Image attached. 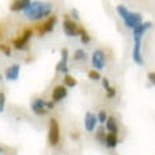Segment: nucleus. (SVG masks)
Segmentation results:
<instances>
[{
    "instance_id": "obj_1",
    "label": "nucleus",
    "mask_w": 155,
    "mask_h": 155,
    "mask_svg": "<svg viewBox=\"0 0 155 155\" xmlns=\"http://www.w3.org/2000/svg\"><path fill=\"white\" fill-rule=\"evenodd\" d=\"M53 6L48 2H31L30 6L23 11L25 17L28 20H42L51 16Z\"/></svg>"
},
{
    "instance_id": "obj_2",
    "label": "nucleus",
    "mask_w": 155,
    "mask_h": 155,
    "mask_svg": "<svg viewBox=\"0 0 155 155\" xmlns=\"http://www.w3.org/2000/svg\"><path fill=\"white\" fill-rule=\"evenodd\" d=\"M61 143V129L56 118H51L48 123V144L51 147H58Z\"/></svg>"
},
{
    "instance_id": "obj_3",
    "label": "nucleus",
    "mask_w": 155,
    "mask_h": 155,
    "mask_svg": "<svg viewBox=\"0 0 155 155\" xmlns=\"http://www.w3.org/2000/svg\"><path fill=\"white\" fill-rule=\"evenodd\" d=\"M62 30L68 37H74V36L79 34V25H78L68 14H65V17H64V23H62Z\"/></svg>"
},
{
    "instance_id": "obj_4",
    "label": "nucleus",
    "mask_w": 155,
    "mask_h": 155,
    "mask_svg": "<svg viewBox=\"0 0 155 155\" xmlns=\"http://www.w3.org/2000/svg\"><path fill=\"white\" fill-rule=\"evenodd\" d=\"M31 36H33V30H31V28H25V30L22 31V34H20L17 39H14V41H12V45H14V48H17V50L27 48L28 42L31 41Z\"/></svg>"
},
{
    "instance_id": "obj_5",
    "label": "nucleus",
    "mask_w": 155,
    "mask_h": 155,
    "mask_svg": "<svg viewBox=\"0 0 155 155\" xmlns=\"http://www.w3.org/2000/svg\"><path fill=\"white\" fill-rule=\"evenodd\" d=\"M56 22H58V16H53V14H51L50 17H47V19L44 20V23H42V25H39V27H37V34L42 37L44 34L51 33V31L54 30Z\"/></svg>"
},
{
    "instance_id": "obj_6",
    "label": "nucleus",
    "mask_w": 155,
    "mask_h": 155,
    "mask_svg": "<svg viewBox=\"0 0 155 155\" xmlns=\"http://www.w3.org/2000/svg\"><path fill=\"white\" fill-rule=\"evenodd\" d=\"M31 110H33V113L34 115H45V113H48V102L45 101V99H42V98H36L33 102H31Z\"/></svg>"
},
{
    "instance_id": "obj_7",
    "label": "nucleus",
    "mask_w": 155,
    "mask_h": 155,
    "mask_svg": "<svg viewBox=\"0 0 155 155\" xmlns=\"http://www.w3.org/2000/svg\"><path fill=\"white\" fill-rule=\"evenodd\" d=\"M92 67L96 70H102L106 67V54L102 50H95L92 53Z\"/></svg>"
},
{
    "instance_id": "obj_8",
    "label": "nucleus",
    "mask_w": 155,
    "mask_h": 155,
    "mask_svg": "<svg viewBox=\"0 0 155 155\" xmlns=\"http://www.w3.org/2000/svg\"><path fill=\"white\" fill-rule=\"evenodd\" d=\"M141 23H143V16H141L140 12H130V14L124 19V25L127 28H130V30L137 28L138 25H141Z\"/></svg>"
},
{
    "instance_id": "obj_9",
    "label": "nucleus",
    "mask_w": 155,
    "mask_h": 155,
    "mask_svg": "<svg viewBox=\"0 0 155 155\" xmlns=\"http://www.w3.org/2000/svg\"><path fill=\"white\" fill-rule=\"evenodd\" d=\"M56 71H61L64 74H68V50H61V62L56 65Z\"/></svg>"
},
{
    "instance_id": "obj_10",
    "label": "nucleus",
    "mask_w": 155,
    "mask_h": 155,
    "mask_svg": "<svg viewBox=\"0 0 155 155\" xmlns=\"http://www.w3.org/2000/svg\"><path fill=\"white\" fill-rule=\"evenodd\" d=\"M99 123L98 120V116L93 115L92 112H87L85 113V118H84V127H85V130L87 132H93L95 129H96V124Z\"/></svg>"
},
{
    "instance_id": "obj_11",
    "label": "nucleus",
    "mask_w": 155,
    "mask_h": 155,
    "mask_svg": "<svg viewBox=\"0 0 155 155\" xmlns=\"http://www.w3.org/2000/svg\"><path fill=\"white\" fill-rule=\"evenodd\" d=\"M132 59H134V62H137V64H138V65H143V64H144L143 54H141V39H134Z\"/></svg>"
},
{
    "instance_id": "obj_12",
    "label": "nucleus",
    "mask_w": 155,
    "mask_h": 155,
    "mask_svg": "<svg viewBox=\"0 0 155 155\" xmlns=\"http://www.w3.org/2000/svg\"><path fill=\"white\" fill-rule=\"evenodd\" d=\"M67 85L64 84V85H56L53 88V92H51V99H53L54 102H61L62 99H65L67 98Z\"/></svg>"
},
{
    "instance_id": "obj_13",
    "label": "nucleus",
    "mask_w": 155,
    "mask_h": 155,
    "mask_svg": "<svg viewBox=\"0 0 155 155\" xmlns=\"http://www.w3.org/2000/svg\"><path fill=\"white\" fill-rule=\"evenodd\" d=\"M19 73H20V65L19 64H12V65L6 67L5 71H3L6 81H16L19 78Z\"/></svg>"
},
{
    "instance_id": "obj_14",
    "label": "nucleus",
    "mask_w": 155,
    "mask_h": 155,
    "mask_svg": "<svg viewBox=\"0 0 155 155\" xmlns=\"http://www.w3.org/2000/svg\"><path fill=\"white\" fill-rule=\"evenodd\" d=\"M31 3V0H12L9 5V11L12 12H22L25 11Z\"/></svg>"
},
{
    "instance_id": "obj_15",
    "label": "nucleus",
    "mask_w": 155,
    "mask_h": 155,
    "mask_svg": "<svg viewBox=\"0 0 155 155\" xmlns=\"http://www.w3.org/2000/svg\"><path fill=\"white\" fill-rule=\"evenodd\" d=\"M150 28H152V22H143L141 25H138L137 28L132 30V33H134V39H143V36L146 34V31L150 30Z\"/></svg>"
},
{
    "instance_id": "obj_16",
    "label": "nucleus",
    "mask_w": 155,
    "mask_h": 155,
    "mask_svg": "<svg viewBox=\"0 0 155 155\" xmlns=\"http://www.w3.org/2000/svg\"><path fill=\"white\" fill-rule=\"evenodd\" d=\"M116 146H118V132H107V137H106V147L115 149Z\"/></svg>"
},
{
    "instance_id": "obj_17",
    "label": "nucleus",
    "mask_w": 155,
    "mask_h": 155,
    "mask_svg": "<svg viewBox=\"0 0 155 155\" xmlns=\"http://www.w3.org/2000/svg\"><path fill=\"white\" fill-rule=\"evenodd\" d=\"M104 126H106L107 132H118V123H116V120L113 118V116H109Z\"/></svg>"
},
{
    "instance_id": "obj_18",
    "label": "nucleus",
    "mask_w": 155,
    "mask_h": 155,
    "mask_svg": "<svg viewBox=\"0 0 155 155\" xmlns=\"http://www.w3.org/2000/svg\"><path fill=\"white\" fill-rule=\"evenodd\" d=\"M79 39H81V42L84 44V45H88L90 44V41H92V39H90V34L85 31V28H82V27H79Z\"/></svg>"
},
{
    "instance_id": "obj_19",
    "label": "nucleus",
    "mask_w": 155,
    "mask_h": 155,
    "mask_svg": "<svg viewBox=\"0 0 155 155\" xmlns=\"http://www.w3.org/2000/svg\"><path fill=\"white\" fill-rule=\"evenodd\" d=\"M73 58H74V61H76V62H82V61H85V58H87L85 50H82V48H78V50L74 51Z\"/></svg>"
},
{
    "instance_id": "obj_20",
    "label": "nucleus",
    "mask_w": 155,
    "mask_h": 155,
    "mask_svg": "<svg viewBox=\"0 0 155 155\" xmlns=\"http://www.w3.org/2000/svg\"><path fill=\"white\" fill-rule=\"evenodd\" d=\"M116 12H118V16H120L123 20H124L129 14H130V11H129L124 5H116Z\"/></svg>"
},
{
    "instance_id": "obj_21",
    "label": "nucleus",
    "mask_w": 155,
    "mask_h": 155,
    "mask_svg": "<svg viewBox=\"0 0 155 155\" xmlns=\"http://www.w3.org/2000/svg\"><path fill=\"white\" fill-rule=\"evenodd\" d=\"M64 84H65L67 87H70V88H73V87H76L78 81L74 79L71 74H65V76H64Z\"/></svg>"
},
{
    "instance_id": "obj_22",
    "label": "nucleus",
    "mask_w": 155,
    "mask_h": 155,
    "mask_svg": "<svg viewBox=\"0 0 155 155\" xmlns=\"http://www.w3.org/2000/svg\"><path fill=\"white\" fill-rule=\"evenodd\" d=\"M87 76H88V79H93V81H99V79H102V76H101V73H99V70H90L88 73H87Z\"/></svg>"
},
{
    "instance_id": "obj_23",
    "label": "nucleus",
    "mask_w": 155,
    "mask_h": 155,
    "mask_svg": "<svg viewBox=\"0 0 155 155\" xmlns=\"http://www.w3.org/2000/svg\"><path fill=\"white\" fill-rule=\"evenodd\" d=\"M107 118H109V115L106 113V110H99V113H98V120H99V124H106Z\"/></svg>"
},
{
    "instance_id": "obj_24",
    "label": "nucleus",
    "mask_w": 155,
    "mask_h": 155,
    "mask_svg": "<svg viewBox=\"0 0 155 155\" xmlns=\"http://www.w3.org/2000/svg\"><path fill=\"white\" fill-rule=\"evenodd\" d=\"M106 137H107V134H104V130H102V129L96 134V140L99 141V143H102V144H106Z\"/></svg>"
},
{
    "instance_id": "obj_25",
    "label": "nucleus",
    "mask_w": 155,
    "mask_h": 155,
    "mask_svg": "<svg viewBox=\"0 0 155 155\" xmlns=\"http://www.w3.org/2000/svg\"><path fill=\"white\" fill-rule=\"evenodd\" d=\"M115 95H116V90H115L113 87H109V88L106 90V96H107L109 99H112V98H115Z\"/></svg>"
},
{
    "instance_id": "obj_26",
    "label": "nucleus",
    "mask_w": 155,
    "mask_h": 155,
    "mask_svg": "<svg viewBox=\"0 0 155 155\" xmlns=\"http://www.w3.org/2000/svg\"><path fill=\"white\" fill-rule=\"evenodd\" d=\"M0 48H2V53H3L5 56H11V48H9L8 45L2 44V47H0Z\"/></svg>"
},
{
    "instance_id": "obj_27",
    "label": "nucleus",
    "mask_w": 155,
    "mask_h": 155,
    "mask_svg": "<svg viewBox=\"0 0 155 155\" xmlns=\"http://www.w3.org/2000/svg\"><path fill=\"white\" fill-rule=\"evenodd\" d=\"M0 112H5V93H0Z\"/></svg>"
},
{
    "instance_id": "obj_28",
    "label": "nucleus",
    "mask_w": 155,
    "mask_h": 155,
    "mask_svg": "<svg viewBox=\"0 0 155 155\" xmlns=\"http://www.w3.org/2000/svg\"><path fill=\"white\" fill-rule=\"evenodd\" d=\"M147 79H149V84L155 87V71H150V73H147Z\"/></svg>"
},
{
    "instance_id": "obj_29",
    "label": "nucleus",
    "mask_w": 155,
    "mask_h": 155,
    "mask_svg": "<svg viewBox=\"0 0 155 155\" xmlns=\"http://www.w3.org/2000/svg\"><path fill=\"white\" fill-rule=\"evenodd\" d=\"M70 16H71V17H73L74 20H79V12H78V11H76L74 8L71 9V12H70Z\"/></svg>"
}]
</instances>
